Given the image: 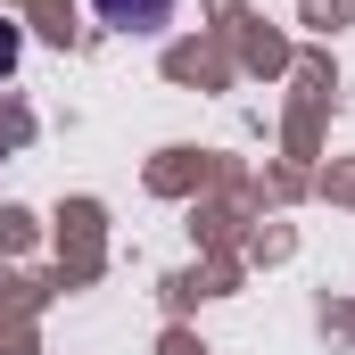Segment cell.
<instances>
[{"instance_id": "obj_1", "label": "cell", "mask_w": 355, "mask_h": 355, "mask_svg": "<svg viewBox=\"0 0 355 355\" xmlns=\"http://www.w3.org/2000/svg\"><path fill=\"white\" fill-rule=\"evenodd\" d=\"M91 17L107 33H132V42H157L174 25V0H91Z\"/></svg>"}, {"instance_id": "obj_2", "label": "cell", "mask_w": 355, "mask_h": 355, "mask_svg": "<svg viewBox=\"0 0 355 355\" xmlns=\"http://www.w3.org/2000/svg\"><path fill=\"white\" fill-rule=\"evenodd\" d=\"M8 67H17V33L0 25V75H8Z\"/></svg>"}]
</instances>
